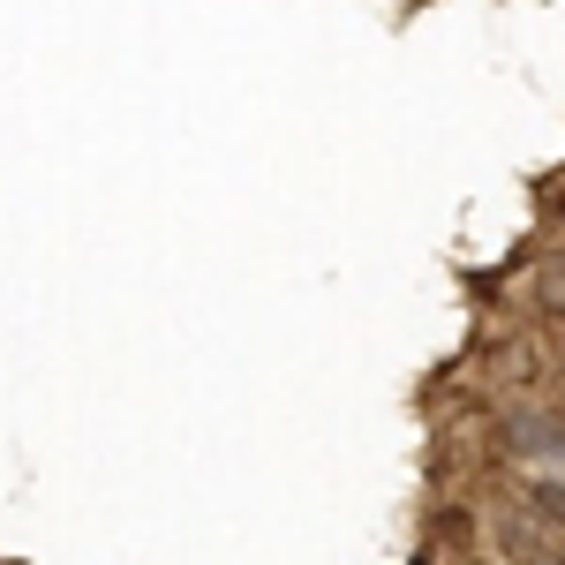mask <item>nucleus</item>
Here are the masks:
<instances>
[{"label":"nucleus","mask_w":565,"mask_h":565,"mask_svg":"<svg viewBox=\"0 0 565 565\" xmlns=\"http://www.w3.org/2000/svg\"><path fill=\"white\" fill-rule=\"evenodd\" d=\"M535 505H543L551 521H565V490H558V482H535Z\"/></svg>","instance_id":"2"},{"label":"nucleus","mask_w":565,"mask_h":565,"mask_svg":"<svg viewBox=\"0 0 565 565\" xmlns=\"http://www.w3.org/2000/svg\"><path fill=\"white\" fill-rule=\"evenodd\" d=\"M505 452H521V460L565 452V415H513V423H505Z\"/></svg>","instance_id":"1"}]
</instances>
